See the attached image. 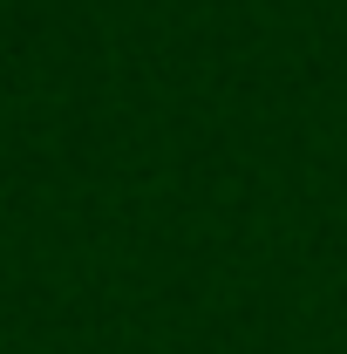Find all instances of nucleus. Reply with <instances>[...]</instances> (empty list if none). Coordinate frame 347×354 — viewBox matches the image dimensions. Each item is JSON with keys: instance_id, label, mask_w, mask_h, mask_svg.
<instances>
[]
</instances>
